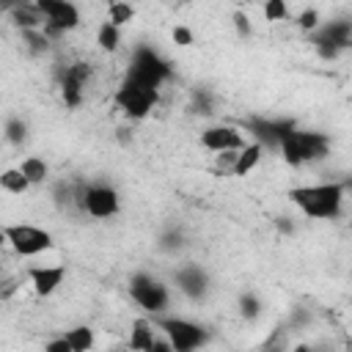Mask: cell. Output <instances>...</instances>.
<instances>
[{"label":"cell","mask_w":352,"mask_h":352,"mask_svg":"<svg viewBox=\"0 0 352 352\" xmlns=\"http://www.w3.org/2000/svg\"><path fill=\"white\" fill-rule=\"evenodd\" d=\"M344 192H346V182H322V184L292 187L286 195L305 217L333 220L344 206Z\"/></svg>","instance_id":"6da1fadb"},{"label":"cell","mask_w":352,"mask_h":352,"mask_svg":"<svg viewBox=\"0 0 352 352\" xmlns=\"http://www.w3.org/2000/svg\"><path fill=\"white\" fill-rule=\"evenodd\" d=\"M280 154L292 168H300L305 162L324 160L330 154V138L322 132H305V129H292L289 138L280 143Z\"/></svg>","instance_id":"7a4b0ae2"},{"label":"cell","mask_w":352,"mask_h":352,"mask_svg":"<svg viewBox=\"0 0 352 352\" xmlns=\"http://www.w3.org/2000/svg\"><path fill=\"white\" fill-rule=\"evenodd\" d=\"M154 327L165 333V338L170 341L176 352H198L209 341V330L204 324L182 319V316H165V314L154 316Z\"/></svg>","instance_id":"3957f363"},{"label":"cell","mask_w":352,"mask_h":352,"mask_svg":"<svg viewBox=\"0 0 352 352\" xmlns=\"http://www.w3.org/2000/svg\"><path fill=\"white\" fill-rule=\"evenodd\" d=\"M168 77H170V63L165 58H160L151 47H138L135 50L132 63H129V72H126V80L129 82H138L143 88L157 91Z\"/></svg>","instance_id":"277c9868"},{"label":"cell","mask_w":352,"mask_h":352,"mask_svg":"<svg viewBox=\"0 0 352 352\" xmlns=\"http://www.w3.org/2000/svg\"><path fill=\"white\" fill-rule=\"evenodd\" d=\"M129 294H132V300H135L146 314H151V316H162L165 308H168V300H170L168 289H165L160 280H154L151 275H146V272L132 275V280H129Z\"/></svg>","instance_id":"5b68a950"},{"label":"cell","mask_w":352,"mask_h":352,"mask_svg":"<svg viewBox=\"0 0 352 352\" xmlns=\"http://www.w3.org/2000/svg\"><path fill=\"white\" fill-rule=\"evenodd\" d=\"M8 245L14 248V253L19 256H38L44 250L52 248V234L38 228V226H30V223H19V226H6L3 228Z\"/></svg>","instance_id":"8992f818"},{"label":"cell","mask_w":352,"mask_h":352,"mask_svg":"<svg viewBox=\"0 0 352 352\" xmlns=\"http://www.w3.org/2000/svg\"><path fill=\"white\" fill-rule=\"evenodd\" d=\"M154 102H157V91L143 88V85L129 82V80H124L121 88L116 91V104H118L129 118H146L148 110L154 107Z\"/></svg>","instance_id":"52a82bcc"},{"label":"cell","mask_w":352,"mask_h":352,"mask_svg":"<svg viewBox=\"0 0 352 352\" xmlns=\"http://www.w3.org/2000/svg\"><path fill=\"white\" fill-rule=\"evenodd\" d=\"M41 16H44V30L47 33H63V30H74L80 25V11L74 3L66 0H38L36 3Z\"/></svg>","instance_id":"ba28073f"},{"label":"cell","mask_w":352,"mask_h":352,"mask_svg":"<svg viewBox=\"0 0 352 352\" xmlns=\"http://www.w3.org/2000/svg\"><path fill=\"white\" fill-rule=\"evenodd\" d=\"M311 41L316 44V50L324 55V58H336L341 50H346L352 44V22L349 19H336L324 28H319Z\"/></svg>","instance_id":"9c48e42d"},{"label":"cell","mask_w":352,"mask_h":352,"mask_svg":"<svg viewBox=\"0 0 352 352\" xmlns=\"http://www.w3.org/2000/svg\"><path fill=\"white\" fill-rule=\"evenodd\" d=\"M80 206H82L91 217L104 220V217L118 214L121 201H118V192H116L113 187H107V184H91V187H85V190L80 192Z\"/></svg>","instance_id":"30bf717a"},{"label":"cell","mask_w":352,"mask_h":352,"mask_svg":"<svg viewBox=\"0 0 352 352\" xmlns=\"http://www.w3.org/2000/svg\"><path fill=\"white\" fill-rule=\"evenodd\" d=\"M201 146L214 151V154H226V151H242L245 148V135L236 126L228 124H217L201 132Z\"/></svg>","instance_id":"8fae6325"},{"label":"cell","mask_w":352,"mask_h":352,"mask_svg":"<svg viewBox=\"0 0 352 352\" xmlns=\"http://www.w3.org/2000/svg\"><path fill=\"white\" fill-rule=\"evenodd\" d=\"M245 129L256 138V143H261V146H278L280 148V143L297 126L292 121H283V118H278V121H272V118H250V121H245Z\"/></svg>","instance_id":"7c38bea8"},{"label":"cell","mask_w":352,"mask_h":352,"mask_svg":"<svg viewBox=\"0 0 352 352\" xmlns=\"http://www.w3.org/2000/svg\"><path fill=\"white\" fill-rule=\"evenodd\" d=\"M88 77H91V66L88 63H72V66H66V72L60 77V94H63V102L69 107H77L82 102V91H85Z\"/></svg>","instance_id":"4fadbf2b"},{"label":"cell","mask_w":352,"mask_h":352,"mask_svg":"<svg viewBox=\"0 0 352 352\" xmlns=\"http://www.w3.org/2000/svg\"><path fill=\"white\" fill-rule=\"evenodd\" d=\"M28 278L36 289L38 297H50L66 278V270L63 267H30L28 270Z\"/></svg>","instance_id":"5bb4252c"},{"label":"cell","mask_w":352,"mask_h":352,"mask_svg":"<svg viewBox=\"0 0 352 352\" xmlns=\"http://www.w3.org/2000/svg\"><path fill=\"white\" fill-rule=\"evenodd\" d=\"M176 283H179V289H182L187 297H192V300H201V297L209 292V278H206V272H204L201 267H195V264L182 267V270L176 272Z\"/></svg>","instance_id":"9a60e30c"},{"label":"cell","mask_w":352,"mask_h":352,"mask_svg":"<svg viewBox=\"0 0 352 352\" xmlns=\"http://www.w3.org/2000/svg\"><path fill=\"white\" fill-rule=\"evenodd\" d=\"M154 330H157L154 322H148V319H135V322H132V336H129L132 352H148V349L154 346V341H157Z\"/></svg>","instance_id":"2e32d148"},{"label":"cell","mask_w":352,"mask_h":352,"mask_svg":"<svg viewBox=\"0 0 352 352\" xmlns=\"http://www.w3.org/2000/svg\"><path fill=\"white\" fill-rule=\"evenodd\" d=\"M261 143H250V146H245L239 154H236V162H234V168H231V173L234 176H248L256 165H258V160H261Z\"/></svg>","instance_id":"e0dca14e"},{"label":"cell","mask_w":352,"mask_h":352,"mask_svg":"<svg viewBox=\"0 0 352 352\" xmlns=\"http://www.w3.org/2000/svg\"><path fill=\"white\" fill-rule=\"evenodd\" d=\"M19 170H22V176H25L30 184H41V182L47 179V173H50L47 162L38 160V157H25L22 165H19Z\"/></svg>","instance_id":"ac0fdd59"},{"label":"cell","mask_w":352,"mask_h":352,"mask_svg":"<svg viewBox=\"0 0 352 352\" xmlns=\"http://www.w3.org/2000/svg\"><path fill=\"white\" fill-rule=\"evenodd\" d=\"M63 338L72 344V349H74V352H91V346H94V330H91V327H85V324L66 330V336H63Z\"/></svg>","instance_id":"d6986e66"},{"label":"cell","mask_w":352,"mask_h":352,"mask_svg":"<svg viewBox=\"0 0 352 352\" xmlns=\"http://www.w3.org/2000/svg\"><path fill=\"white\" fill-rule=\"evenodd\" d=\"M0 187H3L6 192L22 195V192L30 187V182L22 176V170H19V168H8V170H3V176H0Z\"/></svg>","instance_id":"ffe728a7"},{"label":"cell","mask_w":352,"mask_h":352,"mask_svg":"<svg viewBox=\"0 0 352 352\" xmlns=\"http://www.w3.org/2000/svg\"><path fill=\"white\" fill-rule=\"evenodd\" d=\"M96 41H99L102 50H110V52H113V50L118 47V41H121V33H118L116 25L102 22V28H99V33H96Z\"/></svg>","instance_id":"44dd1931"},{"label":"cell","mask_w":352,"mask_h":352,"mask_svg":"<svg viewBox=\"0 0 352 352\" xmlns=\"http://www.w3.org/2000/svg\"><path fill=\"white\" fill-rule=\"evenodd\" d=\"M132 16H135L132 6H126V3H113V6H110V14H107V22L116 25V28H121V25L129 22Z\"/></svg>","instance_id":"7402d4cb"},{"label":"cell","mask_w":352,"mask_h":352,"mask_svg":"<svg viewBox=\"0 0 352 352\" xmlns=\"http://www.w3.org/2000/svg\"><path fill=\"white\" fill-rule=\"evenodd\" d=\"M286 16H289L286 3H280V0L264 3V19H267V22H280V19H286Z\"/></svg>","instance_id":"603a6c76"},{"label":"cell","mask_w":352,"mask_h":352,"mask_svg":"<svg viewBox=\"0 0 352 352\" xmlns=\"http://www.w3.org/2000/svg\"><path fill=\"white\" fill-rule=\"evenodd\" d=\"M25 135H28L25 121H19V118H8V121H6V138H8L11 143H22Z\"/></svg>","instance_id":"cb8c5ba5"},{"label":"cell","mask_w":352,"mask_h":352,"mask_svg":"<svg viewBox=\"0 0 352 352\" xmlns=\"http://www.w3.org/2000/svg\"><path fill=\"white\" fill-rule=\"evenodd\" d=\"M258 311H261V305H258V300H256L253 294H242V297H239V314H242L245 319H256Z\"/></svg>","instance_id":"d4e9b609"},{"label":"cell","mask_w":352,"mask_h":352,"mask_svg":"<svg viewBox=\"0 0 352 352\" xmlns=\"http://www.w3.org/2000/svg\"><path fill=\"white\" fill-rule=\"evenodd\" d=\"M297 25H300L302 30H316V25H319V11H316V8H308V11H302Z\"/></svg>","instance_id":"484cf974"},{"label":"cell","mask_w":352,"mask_h":352,"mask_svg":"<svg viewBox=\"0 0 352 352\" xmlns=\"http://www.w3.org/2000/svg\"><path fill=\"white\" fill-rule=\"evenodd\" d=\"M44 352H74V349H72V344H69V341L60 336V338L47 341V344H44Z\"/></svg>","instance_id":"4316f807"},{"label":"cell","mask_w":352,"mask_h":352,"mask_svg":"<svg viewBox=\"0 0 352 352\" xmlns=\"http://www.w3.org/2000/svg\"><path fill=\"white\" fill-rule=\"evenodd\" d=\"M258 352H286V341H283V336H280V333H275V336H272V338H270Z\"/></svg>","instance_id":"83f0119b"},{"label":"cell","mask_w":352,"mask_h":352,"mask_svg":"<svg viewBox=\"0 0 352 352\" xmlns=\"http://www.w3.org/2000/svg\"><path fill=\"white\" fill-rule=\"evenodd\" d=\"M234 28H236V33H242V36H250V19L245 16V14H234Z\"/></svg>","instance_id":"f1b7e54d"},{"label":"cell","mask_w":352,"mask_h":352,"mask_svg":"<svg viewBox=\"0 0 352 352\" xmlns=\"http://www.w3.org/2000/svg\"><path fill=\"white\" fill-rule=\"evenodd\" d=\"M173 41L182 44V47H187V44H192V33L187 28H173Z\"/></svg>","instance_id":"f546056e"},{"label":"cell","mask_w":352,"mask_h":352,"mask_svg":"<svg viewBox=\"0 0 352 352\" xmlns=\"http://www.w3.org/2000/svg\"><path fill=\"white\" fill-rule=\"evenodd\" d=\"M148 352H176V349L170 346V341H168V338H157V341H154V346H151Z\"/></svg>","instance_id":"4dcf8cb0"},{"label":"cell","mask_w":352,"mask_h":352,"mask_svg":"<svg viewBox=\"0 0 352 352\" xmlns=\"http://www.w3.org/2000/svg\"><path fill=\"white\" fill-rule=\"evenodd\" d=\"M294 352H314V346H308V344H300V346H294Z\"/></svg>","instance_id":"1f68e13d"},{"label":"cell","mask_w":352,"mask_h":352,"mask_svg":"<svg viewBox=\"0 0 352 352\" xmlns=\"http://www.w3.org/2000/svg\"><path fill=\"white\" fill-rule=\"evenodd\" d=\"M346 190H352V182H346Z\"/></svg>","instance_id":"d6a6232c"},{"label":"cell","mask_w":352,"mask_h":352,"mask_svg":"<svg viewBox=\"0 0 352 352\" xmlns=\"http://www.w3.org/2000/svg\"><path fill=\"white\" fill-rule=\"evenodd\" d=\"M110 352H121V349H110Z\"/></svg>","instance_id":"836d02e7"},{"label":"cell","mask_w":352,"mask_h":352,"mask_svg":"<svg viewBox=\"0 0 352 352\" xmlns=\"http://www.w3.org/2000/svg\"><path fill=\"white\" fill-rule=\"evenodd\" d=\"M349 50H352V44H349Z\"/></svg>","instance_id":"e575fe53"}]
</instances>
